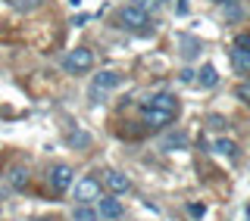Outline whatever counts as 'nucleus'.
<instances>
[{
  "label": "nucleus",
  "mask_w": 250,
  "mask_h": 221,
  "mask_svg": "<svg viewBox=\"0 0 250 221\" xmlns=\"http://www.w3.org/2000/svg\"><path fill=\"white\" fill-rule=\"evenodd\" d=\"M178 118V100L172 93H156L141 103V122L150 128H166Z\"/></svg>",
  "instance_id": "1"
},
{
  "label": "nucleus",
  "mask_w": 250,
  "mask_h": 221,
  "mask_svg": "<svg viewBox=\"0 0 250 221\" xmlns=\"http://www.w3.org/2000/svg\"><path fill=\"white\" fill-rule=\"evenodd\" d=\"M119 25L128 31H150V13L141 10V6H122L119 10Z\"/></svg>",
  "instance_id": "2"
},
{
  "label": "nucleus",
  "mask_w": 250,
  "mask_h": 221,
  "mask_svg": "<svg viewBox=\"0 0 250 221\" xmlns=\"http://www.w3.org/2000/svg\"><path fill=\"white\" fill-rule=\"evenodd\" d=\"M62 66H66V72H72V75L91 72V66H94V53L88 50V47H75V50H69V53H66Z\"/></svg>",
  "instance_id": "3"
},
{
  "label": "nucleus",
  "mask_w": 250,
  "mask_h": 221,
  "mask_svg": "<svg viewBox=\"0 0 250 221\" xmlns=\"http://www.w3.org/2000/svg\"><path fill=\"white\" fill-rule=\"evenodd\" d=\"M97 196H100V181L94 175H84L78 181V187H75V200L78 203H91V200H97Z\"/></svg>",
  "instance_id": "4"
},
{
  "label": "nucleus",
  "mask_w": 250,
  "mask_h": 221,
  "mask_svg": "<svg viewBox=\"0 0 250 221\" xmlns=\"http://www.w3.org/2000/svg\"><path fill=\"white\" fill-rule=\"evenodd\" d=\"M50 187H53V193H66L72 187V168L69 165H53L50 168Z\"/></svg>",
  "instance_id": "5"
},
{
  "label": "nucleus",
  "mask_w": 250,
  "mask_h": 221,
  "mask_svg": "<svg viewBox=\"0 0 250 221\" xmlns=\"http://www.w3.org/2000/svg\"><path fill=\"white\" fill-rule=\"evenodd\" d=\"M122 81H125L122 72H113V69H104V72L94 75V88H97V91H116Z\"/></svg>",
  "instance_id": "6"
},
{
  "label": "nucleus",
  "mask_w": 250,
  "mask_h": 221,
  "mask_svg": "<svg viewBox=\"0 0 250 221\" xmlns=\"http://www.w3.org/2000/svg\"><path fill=\"white\" fill-rule=\"evenodd\" d=\"M97 215H104L106 221H116V218H122V203H119V196H100V212Z\"/></svg>",
  "instance_id": "7"
},
{
  "label": "nucleus",
  "mask_w": 250,
  "mask_h": 221,
  "mask_svg": "<svg viewBox=\"0 0 250 221\" xmlns=\"http://www.w3.org/2000/svg\"><path fill=\"white\" fill-rule=\"evenodd\" d=\"M106 187H109L113 196H122V193L131 190V181H128V175H122V171H109V175H106Z\"/></svg>",
  "instance_id": "8"
},
{
  "label": "nucleus",
  "mask_w": 250,
  "mask_h": 221,
  "mask_svg": "<svg viewBox=\"0 0 250 221\" xmlns=\"http://www.w3.org/2000/svg\"><path fill=\"white\" fill-rule=\"evenodd\" d=\"M197 84H200V88H216V84H219V72H216L213 62H207V66L197 72Z\"/></svg>",
  "instance_id": "9"
},
{
  "label": "nucleus",
  "mask_w": 250,
  "mask_h": 221,
  "mask_svg": "<svg viewBox=\"0 0 250 221\" xmlns=\"http://www.w3.org/2000/svg\"><path fill=\"white\" fill-rule=\"evenodd\" d=\"M160 147H163V149H185V147H188V134L172 131V134H166V137L160 140Z\"/></svg>",
  "instance_id": "10"
},
{
  "label": "nucleus",
  "mask_w": 250,
  "mask_h": 221,
  "mask_svg": "<svg viewBox=\"0 0 250 221\" xmlns=\"http://www.w3.org/2000/svg\"><path fill=\"white\" fill-rule=\"evenodd\" d=\"M213 149H216L219 156H225V159H234V156H238V144H234V140H229V137H216Z\"/></svg>",
  "instance_id": "11"
},
{
  "label": "nucleus",
  "mask_w": 250,
  "mask_h": 221,
  "mask_svg": "<svg viewBox=\"0 0 250 221\" xmlns=\"http://www.w3.org/2000/svg\"><path fill=\"white\" fill-rule=\"evenodd\" d=\"M72 221H97V212H94L88 203H78L72 212Z\"/></svg>",
  "instance_id": "12"
},
{
  "label": "nucleus",
  "mask_w": 250,
  "mask_h": 221,
  "mask_svg": "<svg viewBox=\"0 0 250 221\" xmlns=\"http://www.w3.org/2000/svg\"><path fill=\"white\" fill-rule=\"evenodd\" d=\"M231 66L238 69V72H250V53H244V50H231Z\"/></svg>",
  "instance_id": "13"
},
{
  "label": "nucleus",
  "mask_w": 250,
  "mask_h": 221,
  "mask_svg": "<svg viewBox=\"0 0 250 221\" xmlns=\"http://www.w3.org/2000/svg\"><path fill=\"white\" fill-rule=\"evenodd\" d=\"M6 3H10L13 10H19V13H31V10H38L44 0H6Z\"/></svg>",
  "instance_id": "14"
},
{
  "label": "nucleus",
  "mask_w": 250,
  "mask_h": 221,
  "mask_svg": "<svg viewBox=\"0 0 250 221\" xmlns=\"http://www.w3.org/2000/svg\"><path fill=\"white\" fill-rule=\"evenodd\" d=\"M10 184L22 190V187L28 184V171H25V168H13V171H10Z\"/></svg>",
  "instance_id": "15"
},
{
  "label": "nucleus",
  "mask_w": 250,
  "mask_h": 221,
  "mask_svg": "<svg viewBox=\"0 0 250 221\" xmlns=\"http://www.w3.org/2000/svg\"><path fill=\"white\" fill-rule=\"evenodd\" d=\"M182 44H185L182 56H188V59H194V56H197V53H200V50H197V47H200L197 41H188V37H182Z\"/></svg>",
  "instance_id": "16"
},
{
  "label": "nucleus",
  "mask_w": 250,
  "mask_h": 221,
  "mask_svg": "<svg viewBox=\"0 0 250 221\" xmlns=\"http://www.w3.org/2000/svg\"><path fill=\"white\" fill-rule=\"evenodd\" d=\"M238 100L250 106V81H241V84H238Z\"/></svg>",
  "instance_id": "17"
},
{
  "label": "nucleus",
  "mask_w": 250,
  "mask_h": 221,
  "mask_svg": "<svg viewBox=\"0 0 250 221\" xmlns=\"http://www.w3.org/2000/svg\"><path fill=\"white\" fill-rule=\"evenodd\" d=\"M234 50L250 53V35H238V37H234Z\"/></svg>",
  "instance_id": "18"
},
{
  "label": "nucleus",
  "mask_w": 250,
  "mask_h": 221,
  "mask_svg": "<svg viewBox=\"0 0 250 221\" xmlns=\"http://www.w3.org/2000/svg\"><path fill=\"white\" fill-rule=\"evenodd\" d=\"M178 78H182L185 84H194V81H197V72H194V69H182V75H178Z\"/></svg>",
  "instance_id": "19"
},
{
  "label": "nucleus",
  "mask_w": 250,
  "mask_h": 221,
  "mask_svg": "<svg viewBox=\"0 0 250 221\" xmlns=\"http://www.w3.org/2000/svg\"><path fill=\"white\" fill-rule=\"evenodd\" d=\"M135 6H141V10H156V6H160V0H135Z\"/></svg>",
  "instance_id": "20"
},
{
  "label": "nucleus",
  "mask_w": 250,
  "mask_h": 221,
  "mask_svg": "<svg viewBox=\"0 0 250 221\" xmlns=\"http://www.w3.org/2000/svg\"><path fill=\"white\" fill-rule=\"evenodd\" d=\"M188 215L200 218V215H203V206H200V203H194V206H188Z\"/></svg>",
  "instance_id": "21"
},
{
  "label": "nucleus",
  "mask_w": 250,
  "mask_h": 221,
  "mask_svg": "<svg viewBox=\"0 0 250 221\" xmlns=\"http://www.w3.org/2000/svg\"><path fill=\"white\" fill-rule=\"evenodd\" d=\"M175 13L178 16H188V0H178V3H175Z\"/></svg>",
  "instance_id": "22"
},
{
  "label": "nucleus",
  "mask_w": 250,
  "mask_h": 221,
  "mask_svg": "<svg viewBox=\"0 0 250 221\" xmlns=\"http://www.w3.org/2000/svg\"><path fill=\"white\" fill-rule=\"evenodd\" d=\"M209 125H213V131H222L225 128V118H209Z\"/></svg>",
  "instance_id": "23"
},
{
  "label": "nucleus",
  "mask_w": 250,
  "mask_h": 221,
  "mask_svg": "<svg viewBox=\"0 0 250 221\" xmlns=\"http://www.w3.org/2000/svg\"><path fill=\"white\" fill-rule=\"evenodd\" d=\"M213 3H219V6H229V3H241V0H213Z\"/></svg>",
  "instance_id": "24"
},
{
  "label": "nucleus",
  "mask_w": 250,
  "mask_h": 221,
  "mask_svg": "<svg viewBox=\"0 0 250 221\" xmlns=\"http://www.w3.org/2000/svg\"><path fill=\"white\" fill-rule=\"evenodd\" d=\"M160 3H169V0H160Z\"/></svg>",
  "instance_id": "25"
},
{
  "label": "nucleus",
  "mask_w": 250,
  "mask_h": 221,
  "mask_svg": "<svg viewBox=\"0 0 250 221\" xmlns=\"http://www.w3.org/2000/svg\"><path fill=\"white\" fill-rule=\"evenodd\" d=\"M247 215H250V209H247Z\"/></svg>",
  "instance_id": "26"
}]
</instances>
